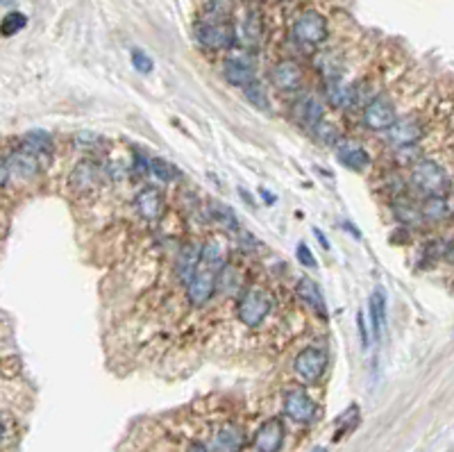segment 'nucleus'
<instances>
[{
    "label": "nucleus",
    "mask_w": 454,
    "mask_h": 452,
    "mask_svg": "<svg viewBox=\"0 0 454 452\" xmlns=\"http://www.w3.org/2000/svg\"><path fill=\"white\" fill-rule=\"evenodd\" d=\"M411 184L425 198H448L452 182L448 171L434 159H418L411 166Z\"/></svg>",
    "instance_id": "1"
},
{
    "label": "nucleus",
    "mask_w": 454,
    "mask_h": 452,
    "mask_svg": "<svg viewBox=\"0 0 454 452\" xmlns=\"http://www.w3.org/2000/svg\"><path fill=\"white\" fill-rule=\"evenodd\" d=\"M273 309V298L266 294L261 286H250L241 294L237 305V316L246 328H259L261 323L269 318Z\"/></svg>",
    "instance_id": "2"
},
{
    "label": "nucleus",
    "mask_w": 454,
    "mask_h": 452,
    "mask_svg": "<svg viewBox=\"0 0 454 452\" xmlns=\"http://www.w3.org/2000/svg\"><path fill=\"white\" fill-rule=\"evenodd\" d=\"M195 41L207 50H229L239 43L232 21H200L195 26Z\"/></svg>",
    "instance_id": "3"
},
{
    "label": "nucleus",
    "mask_w": 454,
    "mask_h": 452,
    "mask_svg": "<svg viewBox=\"0 0 454 452\" xmlns=\"http://www.w3.org/2000/svg\"><path fill=\"white\" fill-rule=\"evenodd\" d=\"M291 34L300 45H307V48H316V45L325 43L330 39V23L320 11L316 9H305L302 14L293 21V28Z\"/></svg>",
    "instance_id": "4"
},
{
    "label": "nucleus",
    "mask_w": 454,
    "mask_h": 452,
    "mask_svg": "<svg viewBox=\"0 0 454 452\" xmlns=\"http://www.w3.org/2000/svg\"><path fill=\"white\" fill-rule=\"evenodd\" d=\"M330 366V355L325 348L309 345L305 350H300L296 357V375L305 382V384H316V382L325 375V370Z\"/></svg>",
    "instance_id": "5"
},
{
    "label": "nucleus",
    "mask_w": 454,
    "mask_h": 452,
    "mask_svg": "<svg viewBox=\"0 0 454 452\" xmlns=\"http://www.w3.org/2000/svg\"><path fill=\"white\" fill-rule=\"evenodd\" d=\"M216 289H218V271L212 269V266L200 264L189 284H186V298H189L193 307H202L216 296Z\"/></svg>",
    "instance_id": "6"
},
{
    "label": "nucleus",
    "mask_w": 454,
    "mask_h": 452,
    "mask_svg": "<svg viewBox=\"0 0 454 452\" xmlns=\"http://www.w3.org/2000/svg\"><path fill=\"white\" fill-rule=\"evenodd\" d=\"M395 121H398V112H395V105L387 96L372 98L362 114L364 127H368L372 132H387Z\"/></svg>",
    "instance_id": "7"
},
{
    "label": "nucleus",
    "mask_w": 454,
    "mask_h": 452,
    "mask_svg": "<svg viewBox=\"0 0 454 452\" xmlns=\"http://www.w3.org/2000/svg\"><path fill=\"white\" fill-rule=\"evenodd\" d=\"M316 411H318L316 402H313V398L309 396L305 389H291V391H286V396H284V414L293 423L309 425V423H313V419H316Z\"/></svg>",
    "instance_id": "8"
},
{
    "label": "nucleus",
    "mask_w": 454,
    "mask_h": 452,
    "mask_svg": "<svg viewBox=\"0 0 454 452\" xmlns=\"http://www.w3.org/2000/svg\"><path fill=\"white\" fill-rule=\"evenodd\" d=\"M423 134H425L423 123L418 119H411V116H409V119H398L387 130L389 144L395 146V148H400V150L416 146L423 139Z\"/></svg>",
    "instance_id": "9"
},
{
    "label": "nucleus",
    "mask_w": 454,
    "mask_h": 452,
    "mask_svg": "<svg viewBox=\"0 0 454 452\" xmlns=\"http://www.w3.org/2000/svg\"><path fill=\"white\" fill-rule=\"evenodd\" d=\"M134 205H136L139 216H141L144 221H148V223H157L159 218H164V214H166L164 193H161L157 187H144L141 191L136 193Z\"/></svg>",
    "instance_id": "10"
},
{
    "label": "nucleus",
    "mask_w": 454,
    "mask_h": 452,
    "mask_svg": "<svg viewBox=\"0 0 454 452\" xmlns=\"http://www.w3.org/2000/svg\"><path fill=\"white\" fill-rule=\"evenodd\" d=\"M273 85L279 91H298L305 85V71L296 60H282L273 66Z\"/></svg>",
    "instance_id": "11"
},
{
    "label": "nucleus",
    "mask_w": 454,
    "mask_h": 452,
    "mask_svg": "<svg viewBox=\"0 0 454 452\" xmlns=\"http://www.w3.org/2000/svg\"><path fill=\"white\" fill-rule=\"evenodd\" d=\"M284 423L279 419H269L259 425L254 434V450L257 452H279L284 443Z\"/></svg>",
    "instance_id": "12"
},
{
    "label": "nucleus",
    "mask_w": 454,
    "mask_h": 452,
    "mask_svg": "<svg viewBox=\"0 0 454 452\" xmlns=\"http://www.w3.org/2000/svg\"><path fill=\"white\" fill-rule=\"evenodd\" d=\"M223 77L227 80V85L246 89L252 82H257V75H254V68L246 62L237 57V60H227L223 64Z\"/></svg>",
    "instance_id": "13"
},
{
    "label": "nucleus",
    "mask_w": 454,
    "mask_h": 452,
    "mask_svg": "<svg viewBox=\"0 0 454 452\" xmlns=\"http://www.w3.org/2000/svg\"><path fill=\"white\" fill-rule=\"evenodd\" d=\"M98 180H100V168H98V164H93V161H89V159L80 161L71 173V187L77 193L91 191L98 184Z\"/></svg>",
    "instance_id": "14"
},
{
    "label": "nucleus",
    "mask_w": 454,
    "mask_h": 452,
    "mask_svg": "<svg viewBox=\"0 0 454 452\" xmlns=\"http://www.w3.org/2000/svg\"><path fill=\"white\" fill-rule=\"evenodd\" d=\"M243 430L234 423H225L214 436V450L212 452H239L243 448Z\"/></svg>",
    "instance_id": "15"
},
{
    "label": "nucleus",
    "mask_w": 454,
    "mask_h": 452,
    "mask_svg": "<svg viewBox=\"0 0 454 452\" xmlns=\"http://www.w3.org/2000/svg\"><path fill=\"white\" fill-rule=\"evenodd\" d=\"M298 298L302 300V303H307V307H311L316 314L325 321L328 318V309H325V300H323V294L320 289L316 286V282L307 280V277H302V280L298 282V289H296Z\"/></svg>",
    "instance_id": "16"
},
{
    "label": "nucleus",
    "mask_w": 454,
    "mask_h": 452,
    "mask_svg": "<svg viewBox=\"0 0 454 452\" xmlns=\"http://www.w3.org/2000/svg\"><path fill=\"white\" fill-rule=\"evenodd\" d=\"M23 150H28V153L37 155V157H48L53 155L55 144H53V136L45 132V130H30L23 134L21 139Z\"/></svg>",
    "instance_id": "17"
},
{
    "label": "nucleus",
    "mask_w": 454,
    "mask_h": 452,
    "mask_svg": "<svg viewBox=\"0 0 454 452\" xmlns=\"http://www.w3.org/2000/svg\"><path fill=\"white\" fill-rule=\"evenodd\" d=\"M198 266H200V248H195L189 243V246H184L178 254V266H175L178 277L184 284H189L193 273L198 271Z\"/></svg>",
    "instance_id": "18"
},
{
    "label": "nucleus",
    "mask_w": 454,
    "mask_h": 452,
    "mask_svg": "<svg viewBox=\"0 0 454 452\" xmlns=\"http://www.w3.org/2000/svg\"><path fill=\"white\" fill-rule=\"evenodd\" d=\"M328 98L334 102L336 107H347L357 100V87L343 82V80H339V77H330Z\"/></svg>",
    "instance_id": "19"
},
{
    "label": "nucleus",
    "mask_w": 454,
    "mask_h": 452,
    "mask_svg": "<svg viewBox=\"0 0 454 452\" xmlns=\"http://www.w3.org/2000/svg\"><path fill=\"white\" fill-rule=\"evenodd\" d=\"M9 171L21 178H34L39 173V157L28 150H18L9 157Z\"/></svg>",
    "instance_id": "20"
},
{
    "label": "nucleus",
    "mask_w": 454,
    "mask_h": 452,
    "mask_svg": "<svg viewBox=\"0 0 454 452\" xmlns=\"http://www.w3.org/2000/svg\"><path fill=\"white\" fill-rule=\"evenodd\" d=\"M239 41H243L246 45H257L261 39V18L257 11H248V16L243 18L241 30H237Z\"/></svg>",
    "instance_id": "21"
},
{
    "label": "nucleus",
    "mask_w": 454,
    "mask_h": 452,
    "mask_svg": "<svg viewBox=\"0 0 454 452\" xmlns=\"http://www.w3.org/2000/svg\"><path fill=\"white\" fill-rule=\"evenodd\" d=\"M200 264L212 266V269H216V271H223L225 269V246L223 243H220L218 239L207 241L200 248Z\"/></svg>",
    "instance_id": "22"
},
{
    "label": "nucleus",
    "mask_w": 454,
    "mask_h": 452,
    "mask_svg": "<svg viewBox=\"0 0 454 452\" xmlns=\"http://www.w3.org/2000/svg\"><path fill=\"white\" fill-rule=\"evenodd\" d=\"M421 214H423V221H432V223L448 221V218L452 216L450 205H448L445 198H425V203L421 207Z\"/></svg>",
    "instance_id": "23"
},
{
    "label": "nucleus",
    "mask_w": 454,
    "mask_h": 452,
    "mask_svg": "<svg viewBox=\"0 0 454 452\" xmlns=\"http://www.w3.org/2000/svg\"><path fill=\"white\" fill-rule=\"evenodd\" d=\"M368 311H370V321H372V332H375V337L379 339L384 323H387V296L382 291L372 294L370 303H368Z\"/></svg>",
    "instance_id": "24"
},
{
    "label": "nucleus",
    "mask_w": 454,
    "mask_h": 452,
    "mask_svg": "<svg viewBox=\"0 0 454 452\" xmlns=\"http://www.w3.org/2000/svg\"><path fill=\"white\" fill-rule=\"evenodd\" d=\"M339 159H341V164L347 166L350 171H364L366 166H370V155L366 153L364 148H359V146L343 148L341 153H339Z\"/></svg>",
    "instance_id": "25"
},
{
    "label": "nucleus",
    "mask_w": 454,
    "mask_h": 452,
    "mask_svg": "<svg viewBox=\"0 0 454 452\" xmlns=\"http://www.w3.org/2000/svg\"><path fill=\"white\" fill-rule=\"evenodd\" d=\"M148 173H153V176L161 182L180 180V171L173 166L171 161L161 159V157H148Z\"/></svg>",
    "instance_id": "26"
},
{
    "label": "nucleus",
    "mask_w": 454,
    "mask_h": 452,
    "mask_svg": "<svg viewBox=\"0 0 454 452\" xmlns=\"http://www.w3.org/2000/svg\"><path fill=\"white\" fill-rule=\"evenodd\" d=\"M320 121H325V107L320 105V100H318V98H307V100H302L300 123H309L311 127H316Z\"/></svg>",
    "instance_id": "27"
},
{
    "label": "nucleus",
    "mask_w": 454,
    "mask_h": 452,
    "mask_svg": "<svg viewBox=\"0 0 454 452\" xmlns=\"http://www.w3.org/2000/svg\"><path fill=\"white\" fill-rule=\"evenodd\" d=\"M26 26H28V16L23 14V11H9V14H5V18L0 21V34H3V37H14V34L21 32Z\"/></svg>",
    "instance_id": "28"
},
{
    "label": "nucleus",
    "mask_w": 454,
    "mask_h": 452,
    "mask_svg": "<svg viewBox=\"0 0 454 452\" xmlns=\"http://www.w3.org/2000/svg\"><path fill=\"white\" fill-rule=\"evenodd\" d=\"M205 21H232L229 0H209L205 5Z\"/></svg>",
    "instance_id": "29"
},
{
    "label": "nucleus",
    "mask_w": 454,
    "mask_h": 452,
    "mask_svg": "<svg viewBox=\"0 0 454 452\" xmlns=\"http://www.w3.org/2000/svg\"><path fill=\"white\" fill-rule=\"evenodd\" d=\"M212 210H214L212 216L218 221V225H223V230H229V232H239V230H241L239 218L234 216V212H232L229 207H225V205H214Z\"/></svg>",
    "instance_id": "30"
},
{
    "label": "nucleus",
    "mask_w": 454,
    "mask_h": 452,
    "mask_svg": "<svg viewBox=\"0 0 454 452\" xmlns=\"http://www.w3.org/2000/svg\"><path fill=\"white\" fill-rule=\"evenodd\" d=\"M395 216H398L404 225H416V223L423 221L421 210H416V207H411L409 203H398V205H395Z\"/></svg>",
    "instance_id": "31"
},
{
    "label": "nucleus",
    "mask_w": 454,
    "mask_h": 452,
    "mask_svg": "<svg viewBox=\"0 0 454 452\" xmlns=\"http://www.w3.org/2000/svg\"><path fill=\"white\" fill-rule=\"evenodd\" d=\"M130 60H132V66H134V71H139L141 75H148V73H153V68H155V62H153V57L146 55L141 48H134L130 53Z\"/></svg>",
    "instance_id": "32"
},
{
    "label": "nucleus",
    "mask_w": 454,
    "mask_h": 452,
    "mask_svg": "<svg viewBox=\"0 0 454 452\" xmlns=\"http://www.w3.org/2000/svg\"><path fill=\"white\" fill-rule=\"evenodd\" d=\"M243 94H246V98L252 102L254 107L259 109H269V96H266V91L259 82H252L250 87L243 89Z\"/></svg>",
    "instance_id": "33"
},
{
    "label": "nucleus",
    "mask_w": 454,
    "mask_h": 452,
    "mask_svg": "<svg viewBox=\"0 0 454 452\" xmlns=\"http://www.w3.org/2000/svg\"><path fill=\"white\" fill-rule=\"evenodd\" d=\"M296 257H298L300 266H305V269H316V266H318V262H316V257H313V252H311V248L307 246V243H298Z\"/></svg>",
    "instance_id": "34"
},
{
    "label": "nucleus",
    "mask_w": 454,
    "mask_h": 452,
    "mask_svg": "<svg viewBox=\"0 0 454 452\" xmlns=\"http://www.w3.org/2000/svg\"><path fill=\"white\" fill-rule=\"evenodd\" d=\"M100 144H102V136L93 134V132H80V134H75V146H80V148H96Z\"/></svg>",
    "instance_id": "35"
},
{
    "label": "nucleus",
    "mask_w": 454,
    "mask_h": 452,
    "mask_svg": "<svg viewBox=\"0 0 454 452\" xmlns=\"http://www.w3.org/2000/svg\"><path fill=\"white\" fill-rule=\"evenodd\" d=\"M357 328H359V337H362V345L368 348L370 337H368V328H366V316H364V311H359V314H357Z\"/></svg>",
    "instance_id": "36"
},
{
    "label": "nucleus",
    "mask_w": 454,
    "mask_h": 452,
    "mask_svg": "<svg viewBox=\"0 0 454 452\" xmlns=\"http://www.w3.org/2000/svg\"><path fill=\"white\" fill-rule=\"evenodd\" d=\"M9 176H11L9 161H5L3 157H0V187H5V184L9 182Z\"/></svg>",
    "instance_id": "37"
},
{
    "label": "nucleus",
    "mask_w": 454,
    "mask_h": 452,
    "mask_svg": "<svg viewBox=\"0 0 454 452\" xmlns=\"http://www.w3.org/2000/svg\"><path fill=\"white\" fill-rule=\"evenodd\" d=\"M313 235H316V237H318V241H320V246H323L325 250H330V243H328V239H325V235H323V232H320L318 227H313Z\"/></svg>",
    "instance_id": "38"
},
{
    "label": "nucleus",
    "mask_w": 454,
    "mask_h": 452,
    "mask_svg": "<svg viewBox=\"0 0 454 452\" xmlns=\"http://www.w3.org/2000/svg\"><path fill=\"white\" fill-rule=\"evenodd\" d=\"M186 452H212V450H209L205 443H191L189 448H186Z\"/></svg>",
    "instance_id": "39"
},
{
    "label": "nucleus",
    "mask_w": 454,
    "mask_h": 452,
    "mask_svg": "<svg viewBox=\"0 0 454 452\" xmlns=\"http://www.w3.org/2000/svg\"><path fill=\"white\" fill-rule=\"evenodd\" d=\"M259 193H261V198H264L266 203H269V205H273V203H275V198H273V195H271V191H266V189H261Z\"/></svg>",
    "instance_id": "40"
},
{
    "label": "nucleus",
    "mask_w": 454,
    "mask_h": 452,
    "mask_svg": "<svg viewBox=\"0 0 454 452\" xmlns=\"http://www.w3.org/2000/svg\"><path fill=\"white\" fill-rule=\"evenodd\" d=\"M5 438V419H3V414H0V441Z\"/></svg>",
    "instance_id": "41"
},
{
    "label": "nucleus",
    "mask_w": 454,
    "mask_h": 452,
    "mask_svg": "<svg viewBox=\"0 0 454 452\" xmlns=\"http://www.w3.org/2000/svg\"><path fill=\"white\" fill-rule=\"evenodd\" d=\"M14 0H0V5H11Z\"/></svg>",
    "instance_id": "42"
},
{
    "label": "nucleus",
    "mask_w": 454,
    "mask_h": 452,
    "mask_svg": "<svg viewBox=\"0 0 454 452\" xmlns=\"http://www.w3.org/2000/svg\"><path fill=\"white\" fill-rule=\"evenodd\" d=\"M313 452H325V448H316V450H313Z\"/></svg>",
    "instance_id": "43"
}]
</instances>
